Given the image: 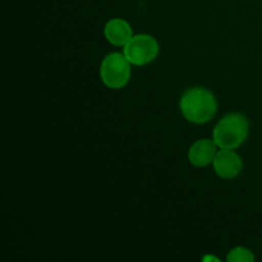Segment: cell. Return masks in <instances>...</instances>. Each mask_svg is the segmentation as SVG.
<instances>
[{"label":"cell","mask_w":262,"mask_h":262,"mask_svg":"<svg viewBox=\"0 0 262 262\" xmlns=\"http://www.w3.org/2000/svg\"><path fill=\"white\" fill-rule=\"evenodd\" d=\"M216 99L206 89L194 87L184 92L181 99V110L187 120L202 124L212 119L216 113Z\"/></svg>","instance_id":"cell-1"},{"label":"cell","mask_w":262,"mask_h":262,"mask_svg":"<svg viewBox=\"0 0 262 262\" xmlns=\"http://www.w3.org/2000/svg\"><path fill=\"white\" fill-rule=\"evenodd\" d=\"M250 124L245 115L230 113L216 124L212 132V140L220 148H237L246 141Z\"/></svg>","instance_id":"cell-2"},{"label":"cell","mask_w":262,"mask_h":262,"mask_svg":"<svg viewBox=\"0 0 262 262\" xmlns=\"http://www.w3.org/2000/svg\"><path fill=\"white\" fill-rule=\"evenodd\" d=\"M100 77L109 89H122L130 77V63L124 54L112 53L106 55L100 67Z\"/></svg>","instance_id":"cell-3"},{"label":"cell","mask_w":262,"mask_h":262,"mask_svg":"<svg viewBox=\"0 0 262 262\" xmlns=\"http://www.w3.org/2000/svg\"><path fill=\"white\" fill-rule=\"evenodd\" d=\"M158 41L150 35L133 36L124 45L123 54L135 66H145L158 56Z\"/></svg>","instance_id":"cell-4"},{"label":"cell","mask_w":262,"mask_h":262,"mask_svg":"<svg viewBox=\"0 0 262 262\" xmlns=\"http://www.w3.org/2000/svg\"><path fill=\"white\" fill-rule=\"evenodd\" d=\"M212 164L217 176L224 179L235 178L243 166L239 155L233 151V148H222L217 151Z\"/></svg>","instance_id":"cell-5"},{"label":"cell","mask_w":262,"mask_h":262,"mask_svg":"<svg viewBox=\"0 0 262 262\" xmlns=\"http://www.w3.org/2000/svg\"><path fill=\"white\" fill-rule=\"evenodd\" d=\"M216 143L214 140H200L191 146L188 159L194 166H206L216 156Z\"/></svg>","instance_id":"cell-6"},{"label":"cell","mask_w":262,"mask_h":262,"mask_svg":"<svg viewBox=\"0 0 262 262\" xmlns=\"http://www.w3.org/2000/svg\"><path fill=\"white\" fill-rule=\"evenodd\" d=\"M104 32L106 40L115 46H124L133 37L130 26L120 18L110 19L105 26Z\"/></svg>","instance_id":"cell-7"},{"label":"cell","mask_w":262,"mask_h":262,"mask_svg":"<svg viewBox=\"0 0 262 262\" xmlns=\"http://www.w3.org/2000/svg\"><path fill=\"white\" fill-rule=\"evenodd\" d=\"M227 260L229 262H252L255 261V256L247 248L237 247L230 251Z\"/></svg>","instance_id":"cell-8"}]
</instances>
